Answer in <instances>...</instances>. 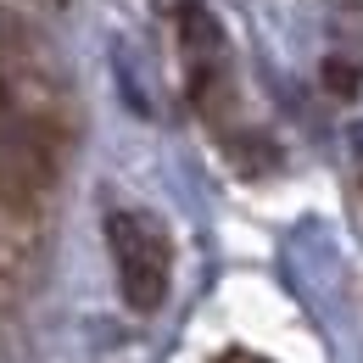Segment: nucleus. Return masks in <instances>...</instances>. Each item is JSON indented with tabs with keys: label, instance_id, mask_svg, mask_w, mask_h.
Returning <instances> with one entry per match:
<instances>
[{
	"label": "nucleus",
	"instance_id": "3",
	"mask_svg": "<svg viewBox=\"0 0 363 363\" xmlns=\"http://www.w3.org/2000/svg\"><path fill=\"white\" fill-rule=\"evenodd\" d=\"M0 101H6V90H0Z\"/></svg>",
	"mask_w": 363,
	"mask_h": 363
},
{
	"label": "nucleus",
	"instance_id": "1",
	"mask_svg": "<svg viewBox=\"0 0 363 363\" xmlns=\"http://www.w3.org/2000/svg\"><path fill=\"white\" fill-rule=\"evenodd\" d=\"M106 246L118 263V291L135 313H157L168 296V235L145 213H112L106 218Z\"/></svg>",
	"mask_w": 363,
	"mask_h": 363
},
{
	"label": "nucleus",
	"instance_id": "2",
	"mask_svg": "<svg viewBox=\"0 0 363 363\" xmlns=\"http://www.w3.org/2000/svg\"><path fill=\"white\" fill-rule=\"evenodd\" d=\"M324 84L341 95V101H352V95H358V73H352V62H324Z\"/></svg>",
	"mask_w": 363,
	"mask_h": 363
}]
</instances>
